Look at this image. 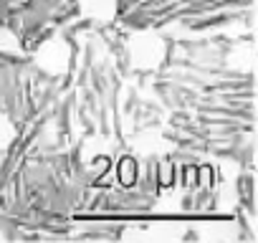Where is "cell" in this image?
Wrapping results in <instances>:
<instances>
[{
  "label": "cell",
  "instance_id": "1",
  "mask_svg": "<svg viewBox=\"0 0 258 243\" xmlns=\"http://www.w3.org/2000/svg\"><path fill=\"white\" fill-rule=\"evenodd\" d=\"M255 165H258V145H255Z\"/></svg>",
  "mask_w": 258,
  "mask_h": 243
}]
</instances>
